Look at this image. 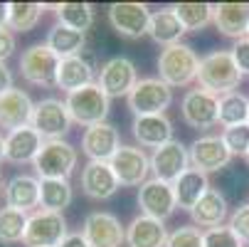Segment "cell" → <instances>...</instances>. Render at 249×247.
Returning <instances> with one entry per match:
<instances>
[{
  "mask_svg": "<svg viewBox=\"0 0 249 247\" xmlns=\"http://www.w3.org/2000/svg\"><path fill=\"white\" fill-rule=\"evenodd\" d=\"M239 82H242V72L234 64L232 52L217 50V52H210L207 57L200 59V72H197L200 89L225 96L230 92H237Z\"/></svg>",
  "mask_w": 249,
  "mask_h": 247,
  "instance_id": "6da1fadb",
  "label": "cell"
},
{
  "mask_svg": "<svg viewBox=\"0 0 249 247\" xmlns=\"http://www.w3.org/2000/svg\"><path fill=\"white\" fill-rule=\"evenodd\" d=\"M200 72V57L190 45L175 42L160 50L158 55V79H163L170 89L173 87H188L197 79Z\"/></svg>",
  "mask_w": 249,
  "mask_h": 247,
  "instance_id": "7a4b0ae2",
  "label": "cell"
},
{
  "mask_svg": "<svg viewBox=\"0 0 249 247\" xmlns=\"http://www.w3.org/2000/svg\"><path fill=\"white\" fill-rule=\"evenodd\" d=\"M32 166L40 181H67L77 168V149L67 141H45Z\"/></svg>",
  "mask_w": 249,
  "mask_h": 247,
  "instance_id": "3957f363",
  "label": "cell"
},
{
  "mask_svg": "<svg viewBox=\"0 0 249 247\" xmlns=\"http://www.w3.org/2000/svg\"><path fill=\"white\" fill-rule=\"evenodd\" d=\"M64 104H67V112L72 116V121L87 129L94 124H104L106 116H109V96L101 92L99 84H89L79 92L67 94Z\"/></svg>",
  "mask_w": 249,
  "mask_h": 247,
  "instance_id": "277c9868",
  "label": "cell"
},
{
  "mask_svg": "<svg viewBox=\"0 0 249 247\" xmlns=\"http://www.w3.org/2000/svg\"><path fill=\"white\" fill-rule=\"evenodd\" d=\"M170 101H173V89L158 77H146L138 79V84L128 94V109L136 116H156L165 114Z\"/></svg>",
  "mask_w": 249,
  "mask_h": 247,
  "instance_id": "5b68a950",
  "label": "cell"
},
{
  "mask_svg": "<svg viewBox=\"0 0 249 247\" xmlns=\"http://www.w3.org/2000/svg\"><path fill=\"white\" fill-rule=\"evenodd\" d=\"M67 220L62 213L52 210H35L27 218V230H25V247H59L62 240L67 237Z\"/></svg>",
  "mask_w": 249,
  "mask_h": 247,
  "instance_id": "8992f818",
  "label": "cell"
},
{
  "mask_svg": "<svg viewBox=\"0 0 249 247\" xmlns=\"http://www.w3.org/2000/svg\"><path fill=\"white\" fill-rule=\"evenodd\" d=\"M59 62L62 59L47 45H32L20 57V75L35 87H54Z\"/></svg>",
  "mask_w": 249,
  "mask_h": 247,
  "instance_id": "52a82bcc",
  "label": "cell"
},
{
  "mask_svg": "<svg viewBox=\"0 0 249 247\" xmlns=\"http://www.w3.org/2000/svg\"><path fill=\"white\" fill-rule=\"evenodd\" d=\"M35 131H37L45 141H62V136L69 133V126H72V116L67 112V104L59 99H42L35 104V114H32V124Z\"/></svg>",
  "mask_w": 249,
  "mask_h": 247,
  "instance_id": "ba28073f",
  "label": "cell"
},
{
  "mask_svg": "<svg viewBox=\"0 0 249 247\" xmlns=\"http://www.w3.org/2000/svg\"><path fill=\"white\" fill-rule=\"evenodd\" d=\"M180 112L188 126L193 129H212L220 124V96L205 89H190L183 96Z\"/></svg>",
  "mask_w": 249,
  "mask_h": 247,
  "instance_id": "9c48e42d",
  "label": "cell"
},
{
  "mask_svg": "<svg viewBox=\"0 0 249 247\" xmlns=\"http://www.w3.org/2000/svg\"><path fill=\"white\" fill-rule=\"evenodd\" d=\"M101 92L116 99V96H128L133 92V87L138 84V75H136V64L128 57H111L109 62L101 64L99 72V82Z\"/></svg>",
  "mask_w": 249,
  "mask_h": 247,
  "instance_id": "30bf717a",
  "label": "cell"
},
{
  "mask_svg": "<svg viewBox=\"0 0 249 247\" xmlns=\"http://www.w3.org/2000/svg\"><path fill=\"white\" fill-rule=\"evenodd\" d=\"M190 168V151L188 146H183L180 141H168L165 146L156 149L151 156V171H153V178L165 181V183H175L180 175Z\"/></svg>",
  "mask_w": 249,
  "mask_h": 247,
  "instance_id": "8fae6325",
  "label": "cell"
},
{
  "mask_svg": "<svg viewBox=\"0 0 249 247\" xmlns=\"http://www.w3.org/2000/svg\"><path fill=\"white\" fill-rule=\"evenodd\" d=\"M138 208H141V215H148L156 220L170 218L173 210L178 208L173 186L158 178H148L138 188Z\"/></svg>",
  "mask_w": 249,
  "mask_h": 247,
  "instance_id": "7c38bea8",
  "label": "cell"
},
{
  "mask_svg": "<svg viewBox=\"0 0 249 247\" xmlns=\"http://www.w3.org/2000/svg\"><path fill=\"white\" fill-rule=\"evenodd\" d=\"M111 171L116 173V178L121 186H143L148 181L151 171V158L146 156L143 149L136 146H121L114 158L109 161Z\"/></svg>",
  "mask_w": 249,
  "mask_h": 247,
  "instance_id": "4fadbf2b",
  "label": "cell"
},
{
  "mask_svg": "<svg viewBox=\"0 0 249 247\" xmlns=\"http://www.w3.org/2000/svg\"><path fill=\"white\" fill-rule=\"evenodd\" d=\"M109 22L119 35L128 40H138L148 35L151 10L143 3H114L109 5Z\"/></svg>",
  "mask_w": 249,
  "mask_h": 247,
  "instance_id": "5bb4252c",
  "label": "cell"
},
{
  "mask_svg": "<svg viewBox=\"0 0 249 247\" xmlns=\"http://www.w3.org/2000/svg\"><path fill=\"white\" fill-rule=\"evenodd\" d=\"M82 235L91 247H121L126 242V230L111 213H89L82 228Z\"/></svg>",
  "mask_w": 249,
  "mask_h": 247,
  "instance_id": "9a60e30c",
  "label": "cell"
},
{
  "mask_svg": "<svg viewBox=\"0 0 249 247\" xmlns=\"http://www.w3.org/2000/svg\"><path fill=\"white\" fill-rule=\"evenodd\" d=\"M188 151H190V166L205 175L225 168L232 161V153L225 146L222 136H200L193 141Z\"/></svg>",
  "mask_w": 249,
  "mask_h": 247,
  "instance_id": "2e32d148",
  "label": "cell"
},
{
  "mask_svg": "<svg viewBox=\"0 0 249 247\" xmlns=\"http://www.w3.org/2000/svg\"><path fill=\"white\" fill-rule=\"evenodd\" d=\"M32 114H35V101L30 99L27 92L22 89H10L0 96V129L8 131H18L32 124Z\"/></svg>",
  "mask_w": 249,
  "mask_h": 247,
  "instance_id": "e0dca14e",
  "label": "cell"
},
{
  "mask_svg": "<svg viewBox=\"0 0 249 247\" xmlns=\"http://www.w3.org/2000/svg\"><path fill=\"white\" fill-rule=\"evenodd\" d=\"M119 149H121L119 131H116V126H111L109 121L89 126V129L84 131V136H82V151H84L91 161L109 163Z\"/></svg>",
  "mask_w": 249,
  "mask_h": 247,
  "instance_id": "ac0fdd59",
  "label": "cell"
},
{
  "mask_svg": "<svg viewBox=\"0 0 249 247\" xmlns=\"http://www.w3.org/2000/svg\"><path fill=\"white\" fill-rule=\"evenodd\" d=\"M5 203L20 213H35L40 210V178L37 175L18 173L5 186Z\"/></svg>",
  "mask_w": 249,
  "mask_h": 247,
  "instance_id": "d6986e66",
  "label": "cell"
},
{
  "mask_svg": "<svg viewBox=\"0 0 249 247\" xmlns=\"http://www.w3.org/2000/svg\"><path fill=\"white\" fill-rule=\"evenodd\" d=\"M119 178L104 161H89L82 171V190L94 200H106L119 190Z\"/></svg>",
  "mask_w": 249,
  "mask_h": 247,
  "instance_id": "ffe728a7",
  "label": "cell"
},
{
  "mask_svg": "<svg viewBox=\"0 0 249 247\" xmlns=\"http://www.w3.org/2000/svg\"><path fill=\"white\" fill-rule=\"evenodd\" d=\"M212 22L225 38L242 40L249 30V3H220L212 5Z\"/></svg>",
  "mask_w": 249,
  "mask_h": 247,
  "instance_id": "44dd1931",
  "label": "cell"
},
{
  "mask_svg": "<svg viewBox=\"0 0 249 247\" xmlns=\"http://www.w3.org/2000/svg\"><path fill=\"white\" fill-rule=\"evenodd\" d=\"M89 84H94V62H91V57L77 55V57H67V59L59 62V72H57V87L59 89L72 94V92H79Z\"/></svg>",
  "mask_w": 249,
  "mask_h": 247,
  "instance_id": "7402d4cb",
  "label": "cell"
},
{
  "mask_svg": "<svg viewBox=\"0 0 249 247\" xmlns=\"http://www.w3.org/2000/svg\"><path fill=\"white\" fill-rule=\"evenodd\" d=\"M42 136L35 131L32 126H25V129H18V131H10L5 136V161L10 163H32L37 158L40 149H42Z\"/></svg>",
  "mask_w": 249,
  "mask_h": 247,
  "instance_id": "603a6c76",
  "label": "cell"
},
{
  "mask_svg": "<svg viewBox=\"0 0 249 247\" xmlns=\"http://www.w3.org/2000/svg\"><path fill=\"white\" fill-rule=\"evenodd\" d=\"M133 136L141 146L146 149H160L168 141H173V124L165 114H156V116H136L133 119Z\"/></svg>",
  "mask_w": 249,
  "mask_h": 247,
  "instance_id": "cb8c5ba5",
  "label": "cell"
},
{
  "mask_svg": "<svg viewBox=\"0 0 249 247\" xmlns=\"http://www.w3.org/2000/svg\"><path fill=\"white\" fill-rule=\"evenodd\" d=\"M126 242L128 247H165L168 232H165L163 220L136 215L126 228Z\"/></svg>",
  "mask_w": 249,
  "mask_h": 247,
  "instance_id": "d4e9b609",
  "label": "cell"
},
{
  "mask_svg": "<svg viewBox=\"0 0 249 247\" xmlns=\"http://www.w3.org/2000/svg\"><path fill=\"white\" fill-rule=\"evenodd\" d=\"M188 30L183 27L180 18L175 15L173 5L170 8H163V10H156L151 13V22H148V38L163 47L168 45H175V42H180V38L185 35Z\"/></svg>",
  "mask_w": 249,
  "mask_h": 247,
  "instance_id": "484cf974",
  "label": "cell"
},
{
  "mask_svg": "<svg viewBox=\"0 0 249 247\" xmlns=\"http://www.w3.org/2000/svg\"><path fill=\"white\" fill-rule=\"evenodd\" d=\"M173 190H175V200H178V208H183V210H190L200 203V198L210 190V181H207V175L195 171V168H188L180 178H178L173 183Z\"/></svg>",
  "mask_w": 249,
  "mask_h": 247,
  "instance_id": "4316f807",
  "label": "cell"
},
{
  "mask_svg": "<svg viewBox=\"0 0 249 247\" xmlns=\"http://www.w3.org/2000/svg\"><path fill=\"white\" fill-rule=\"evenodd\" d=\"M190 215H193L195 225H200V228H207V230L210 228H220L225 223V218H227V200H225V195L220 190L210 188L200 198V203L190 210Z\"/></svg>",
  "mask_w": 249,
  "mask_h": 247,
  "instance_id": "83f0119b",
  "label": "cell"
},
{
  "mask_svg": "<svg viewBox=\"0 0 249 247\" xmlns=\"http://www.w3.org/2000/svg\"><path fill=\"white\" fill-rule=\"evenodd\" d=\"M59 59H67V57H77L84 52L87 47V35L84 32H77L67 25H54L47 35V42H45Z\"/></svg>",
  "mask_w": 249,
  "mask_h": 247,
  "instance_id": "f1b7e54d",
  "label": "cell"
},
{
  "mask_svg": "<svg viewBox=\"0 0 249 247\" xmlns=\"http://www.w3.org/2000/svg\"><path fill=\"white\" fill-rule=\"evenodd\" d=\"M59 25H67L77 32H84L94 25V8L89 3H59L54 5Z\"/></svg>",
  "mask_w": 249,
  "mask_h": 247,
  "instance_id": "f546056e",
  "label": "cell"
},
{
  "mask_svg": "<svg viewBox=\"0 0 249 247\" xmlns=\"http://www.w3.org/2000/svg\"><path fill=\"white\" fill-rule=\"evenodd\" d=\"M220 124L222 129L249 124V99L242 92H230L220 96Z\"/></svg>",
  "mask_w": 249,
  "mask_h": 247,
  "instance_id": "4dcf8cb0",
  "label": "cell"
},
{
  "mask_svg": "<svg viewBox=\"0 0 249 247\" xmlns=\"http://www.w3.org/2000/svg\"><path fill=\"white\" fill-rule=\"evenodd\" d=\"M72 203V186L69 181H40V208L62 213Z\"/></svg>",
  "mask_w": 249,
  "mask_h": 247,
  "instance_id": "1f68e13d",
  "label": "cell"
},
{
  "mask_svg": "<svg viewBox=\"0 0 249 247\" xmlns=\"http://www.w3.org/2000/svg\"><path fill=\"white\" fill-rule=\"evenodd\" d=\"M8 27L13 32H30L40 22L45 5L42 3H10L8 5Z\"/></svg>",
  "mask_w": 249,
  "mask_h": 247,
  "instance_id": "d6a6232c",
  "label": "cell"
},
{
  "mask_svg": "<svg viewBox=\"0 0 249 247\" xmlns=\"http://www.w3.org/2000/svg\"><path fill=\"white\" fill-rule=\"evenodd\" d=\"M27 213H20L15 208H0V242H22L25 230H27Z\"/></svg>",
  "mask_w": 249,
  "mask_h": 247,
  "instance_id": "836d02e7",
  "label": "cell"
},
{
  "mask_svg": "<svg viewBox=\"0 0 249 247\" xmlns=\"http://www.w3.org/2000/svg\"><path fill=\"white\" fill-rule=\"evenodd\" d=\"M173 10L180 18V22L188 32L202 30L212 20V5L210 3H178V5H173Z\"/></svg>",
  "mask_w": 249,
  "mask_h": 247,
  "instance_id": "e575fe53",
  "label": "cell"
},
{
  "mask_svg": "<svg viewBox=\"0 0 249 247\" xmlns=\"http://www.w3.org/2000/svg\"><path fill=\"white\" fill-rule=\"evenodd\" d=\"M222 141L230 149L232 156H247L249 151V124H239V126H227L222 131Z\"/></svg>",
  "mask_w": 249,
  "mask_h": 247,
  "instance_id": "d590c367",
  "label": "cell"
},
{
  "mask_svg": "<svg viewBox=\"0 0 249 247\" xmlns=\"http://www.w3.org/2000/svg\"><path fill=\"white\" fill-rule=\"evenodd\" d=\"M244 242L232 232L230 225H220V228H210L202 232V247H242Z\"/></svg>",
  "mask_w": 249,
  "mask_h": 247,
  "instance_id": "8d00e7d4",
  "label": "cell"
},
{
  "mask_svg": "<svg viewBox=\"0 0 249 247\" xmlns=\"http://www.w3.org/2000/svg\"><path fill=\"white\" fill-rule=\"evenodd\" d=\"M165 247H202V232L197 228L183 225L168 235Z\"/></svg>",
  "mask_w": 249,
  "mask_h": 247,
  "instance_id": "74e56055",
  "label": "cell"
},
{
  "mask_svg": "<svg viewBox=\"0 0 249 247\" xmlns=\"http://www.w3.org/2000/svg\"><path fill=\"white\" fill-rule=\"evenodd\" d=\"M230 228H232V232L242 242H249V203L247 205H239L234 213L230 215Z\"/></svg>",
  "mask_w": 249,
  "mask_h": 247,
  "instance_id": "f35d334b",
  "label": "cell"
},
{
  "mask_svg": "<svg viewBox=\"0 0 249 247\" xmlns=\"http://www.w3.org/2000/svg\"><path fill=\"white\" fill-rule=\"evenodd\" d=\"M230 52H232V57H234V64H237V69L242 72V77L249 75V38L237 40Z\"/></svg>",
  "mask_w": 249,
  "mask_h": 247,
  "instance_id": "ab89813d",
  "label": "cell"
},
{
  "mask_svg": "<svg viewBox=\"0 0 249 247\" xmlns=\"http://www.w3.org/2000/svg\"><path fill=\"white\" fill-rule=\"evenodd\" d=\"M15 52V32L10 27L0 30V64H5V59Z\"/></svg>",
  "mask_w": 249,
  "mask_h": 247,
  "instance_id": "60d3db41",
  "label": "cell"
},
{
  "mask_svg": "<svg viewBox=\"0 0 249 247\" xmlns=\"http://www.w3.org/2000/svg\"><path fill=\"white\" fill-rule=\"evenodd\" d=\"M59 247H91V245L87 242V237H84L82 232H69V235L62 240Z\"/></svg>",
  "mask_w": 249,
  "mask_h": 247,
  "instance_id": "b9f144b4",
  "label": "cell"
},
{
  "mask_svg": "<svg viewBox=\"0 0 249 247\" xmlns=\"http://www.w3.org/2000/svg\"><path fill=\"white\" fill-rule=\"evenodd\" d=\"M13 89V72L5 67V64H0V96H3L5 92Z\"/></svg>",
  "mask_w": 249,
  "mask_h": 247,
  "instance_id": "7bdbcfd3",
  "label": "cell"
},
{
  "mask_svg": "<svg viewBox=\"0 0 249 247\" xmlns=\"http://www.w3.org/2000/svg\"><path fill=\"white\" fill-rule=\"evenodd\" d=\"M8 5L10 3H0V30H3V27H8Z\"/></svg>",
  "mask_w": 249,
  "mask_h": 247,
  "instance_id": "ee69618b",
  "label": "cell"
},
{
  "mask_svg": "<svg viewBox=\"0 0 249 247\" xmlns=\"http://www.w3.org/2000/svg\"><path fill=\"white\" fill-rule=\"evenodd\" d=\"M5 161V138H3V133H0V163Z\"/></svg>",
  "mask_w": 249,
  "mask_h": 247,
  "instance_id": "f6af8a7d",
  "label": "cell"
},
{
  "mask_svg": "<svg viewBox=\"0 0 249 247\" xmlns=\"http://www.w3.org/2000/svg\"><path fill=\"white\" fill-rule=\"evenodd\" d=\"M0 193H5V190H3V175H0Z\"/></svg>",
  "mask_w": 249,
  "mask_h": 247,
  "instance_id": "bcb514c9",
  "label": "cell"
},
{
  "mask_svg": "<svg viewBox=\"0 0 249 247\" xmlns=\"http://www.w3.org/2000/svg\"><path fill=\"white\" fill-rule=\"evenodd\" d=\"M247 161H249V151H247Z\"/></svg>",
  "mask_w": 249,
  "mask_h": 247,
  "instance_id": "7dc6e473",
  "label": "cell"
},
{
  "mask_svg": "<svg viewBox=\"0 0 249 247\" xmlns=\"http://www.w3.org/2000/svg\"><path fill=\"white\" fill-rule=\"evenodd\" d=\"M247 38H249V30H247Z\"/></svg>",
  "mask_w": 249,
  "mask_h": 247,
  "instance_id": "c3c4849f",
  "label": "cell"
}]
</instances>
